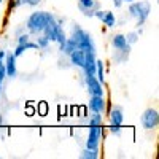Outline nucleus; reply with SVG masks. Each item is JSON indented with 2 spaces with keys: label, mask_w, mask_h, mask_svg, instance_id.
I'll use <instances>...</instances> for the list:
<instances>
[{
  "label": "nucleus",
  "mask_w": 159,
  "mask_h": 159,
  "mask_svg": "<svg viewBox=\"0 0 159 159\" xmlns=\"http://www.w3.org/2000/svg\"><path fill=\"white\" fill-rule=\"evenodd\" d=\"M70 37L75 40L76 46L81 48L84 52H97L92 35H91L88 30H84L80 24H73V25H72V34H70Z\"/></svg>",
  "instance_id": "obj_1"
},
{
  "label": "nucleus",
  "mask_w": 159,
  "mask_h": 159,
  "mask_svg": "<svg viewBox=\"0 0 159 159\" xmlns=\"http://www.w3.org/2000/svg\"><path fill=\"white\" fill-rule=\"evenodd\" d=\"M127 13L129 18H134L137 21V25H143L147 22V19L150 18L151 13V3L148 0H140V2H130L127 7Z\"/></svg>",
  "instance_id": "obj_2"
},
{
  "label": "nucleus",
  "mask_w": 159,
  "mask_h": 159,
  "mask_svg": "<svg viewBox=\"0 0 159 159\" xmlns=\"http://www.w3.org/2000/svg\"><path fill=\"white\" fill-rule=\"evenodd\" d=\"M49 16H51V13H48V11H34L32 15H29L27 21H25V29L32 35L42 34L45 25L49 21Z\"/></svg>",
  "instance_id": "obj_3"
},
{
  "label": "nucleus",
  "mask_w": 159,
  "mask_h": 159,
  "mask_svg": "<svg viewBox=\"0 0 159 159\" xmlns=\"http://www.w3.org/2000/svg\"><path fill=\"white\" fill-rule=\"evenodd\" d=\"M103 135V130H102V124H89V132H88V137H86V145L84 147L89 150H94L99 151V145Z\"/></svg>",
  "instance_id": "obj_4"
},
{
  "label": "nucleus",
  "mask_w": 159,
  "mask_h": 159,
  "mask_svg": "<svg viewBox=\"0 0 159 159\" xmlns=\"http://www.w3.org/2000/svg\"><path fill=\"white\" fill-rule=\"evenodd\" d=\"M140 124L143 129H147V130H153L157 127L159 124V113L156 108H147L143 111L142 118H140Z\"/></svg>",
  "instance_id": "obj_5"
},
{
  "label": "nucleus",
  "mask_w": 159,
  "mask_h": 159,
  "mask_svg": "<svg viewBox=\"0 0 159 159\" xmlns=\"http://www.w3.org/2000/svg\"><path fill=\"white\" fill-rule=\"evenodd\" d=\"M78 10L86 18H94V13L100 10V2L99 0H78Z\"/></svg>",
  "instance_id": "obj_6"
},
{
  "label": "nucleus",
  "mask_w": 159,
  "mask_h": 159,
  "mask_svg": "<svg viewBox=\"0 0 159 159\" xmlns=\"http://www.w3.org/2000/svg\"><path fill=\"white\" fill-rule=\"evenodd\" d=\"M62 27V25L57 22V19H56V16L51 13V16H49V21H48V24L45 25V29H43V35L49 40V42H56V37H57V32H59V29Z\"/></svg>",
  "instance_id": "obj_7"
},
{
  "label": "nucleus",
  "mask_w": 159,
  "mask_h": 159,
  "mask_svg": "<svg viewBox=\"0 0 159 159\" xmlns=\"http://www.w3.org/2000/svg\"><path fill=\"white\" fill-rule=\"evenodd\" d=\"M83 78H84V86L89 92V96H103V84L94 75L83 76Z\"/></svg>",
  "instance_id": "obj_8"
},
{
  "label": "nucleus",
  "mask_w": 159,
  "mask_h": 159,
  "mask_svg": "<svg viewBox=\"0 0 159 159\" xmlns=\"http://www.w3.org/2000/svg\"><path fill=\"white\" fill-rule=\"evenodd\" d=\"M16 56L13 52H7L3 64H5V72H7V78H16L18 76V67H16Z\"/></svg>",
  "instance_id": "obj_9"
},
{
  "label": "nucleus",
  "mask_w": 159,
  "mask_h": 159,
  "mask_svg": "<svg viewBox=\"0 0 159 159\" xmlns=\"http://www.w3.org/2000/svg\"><path fill=\"white\" fill-rule=\"evenodd\" d=\"M94 18H97L99 21H102L108 29H113V27H116V25H118L115 13L107 11V10H97V11L94 13Z\"/></svg>",
  "instance_id": "obj_10"
},
{
  "label": "nucleus",
  "mask_w": 159,
  "mask_h": 159,
  "mask_svg": "<svg viewBox=\"0 0 159 159\" xmlns=\"http://www.w3.org/2000/svg\"><path fill=\"white\" fill-rule=\"evenodd\" d=\"M105 102L103 96H89V103H88V108L91 113H100L103 115L105 113Z\"/></svg>",
  "instance_id": "obj_11"
},
{
  "label": "nucleus",
  "mask_w": 159,
  "mask_h": 159,
  "mask_svg": "<svg viewBox=\"0 0 159 159\" xmlns=\"http://www.w3.org/2000/svg\"><path fill=\"white\" fill-rule=\"evenodd\" d=\"M67 57H69V61H70V65H73V67H78V69H83L84 59H86V52H84L81 48H76V49H73V51L70 52Z\"/></svg>",
  "instance_id": "obj_12"
},
{
  "label": "nucleus",
  "mask_w": 159,
  "mask_h": 159,
  "mask_svg": "<svg viewBox=\"0 0 159 159\" xmlns=\"http://www.w3.org/2000/svg\"><path fill=\"white\" fill-rule=\"evenodd\" d=\"M124 123V110L121 105H115L110 111V126H123Z\"/></svg>",
  "instance_id": "obj_13"
},
{
  "label": "nucleus",
  "mask_w": 159,
  "mask_h": 159,
  "mask_svg": "<svg viewBox=\"0 0 159 159\" xmlns=\"http://www.w3.org/2000/svg\"><path fill=\"white\" fill-rule=\"evenodd\" d=\"M78 46H76V43H75V40L72 38V37H69V38H65V42L62 43V45H59V52L62 56H69L70 52L73 51V49H76Z\"/></svg>",
  "instance_id": "obj_14"
},
{
  "label": "nucleus",
  "mask_w": 159,
  "mask_h": 159,
  "mask_svg": "<svg viewBox=\"0 0 159 159\" xmlns=\"http://www.w3.org/2000/svg\"><path fill=\"white\" fill-rule=\"evenodd\" d=\"M111 46H113L115 49H124V48H127V46H130V45L126 42V37H124L123 34H115V35L111 37Z\"/></svg>",
  "instance_id": "obj_15"
},
{
  "label": "nucleus",
  "mask_w": 159,
  "mask_h": 159,
  "mask_svg": "<svg viewBox=\"0 0 159 159\" xmlns=\"http://www.w3.org/2000/svg\"><path fill=\"white\" fill-rule=\"evenodd\" d=\"M30 49H38V46H37V43H32L30 40L29 42H25V43H21V45H18L16 46V49L13 51V54H15L16 57H19V56H22L25 51H30Z\"/></svg>",
  "instance_id": "obj_16"
},
{
  "label": "nucleus",
  "mask_w": 159,
  "mask_h": 159,
  "mask_svg": "<svg viewBox=\"0 0 159 159\" xmlns=\"http://www.w3.org/2000/svg\"><path fill=\"white\" fill-rule=\"evenodd\" d=\"M129 54H130V46H127V48H124V49H116L115 54H113V61L118 62V64H123V62L127 61Z\"/></svg>",
  "instance_id": "obj_17"
},
{
  "label": "nucleus",
  "mask_w": 159,
  "mask_h": 159,
  "mask_svg": "<svg viewBox=\"0 0 159 159\" xmlns=\"http://www.w3.org/2000/svg\"><path fill=\"white\" fill-rule=\"evenodd\" d=\"M96 78L102 84L105 83V64L102 59H96Z\"/></svg>",
  "instance_id": "obj_18"
},
{
  "label": "nucleus",
  "mask_w": 159,
  "mask_h": 159,
  "mask_svg": "<svg viewBox=\"0 0 159 159\" xmlns=\"http://www.w3.org/2000/svg\"><path fill=\"white\" fill-rule=\"evenodd\" d=\"M80 157L83 159H97L99 157V151H94V150H89V148H83L81 153H80Z\"/></svg>",
  "instance_id": "obj_19"
},
{
  "label": "nucleus",
  "mask_w": 159,
  "mask_h": 159,
  "mask_svg": "<svg viewBox=\"0 0 159 159\" xmlns=\"http://www.w3.org/2000/svg\"><path fill=\"white\" fill-rule=\"evenodd\" d=\"M49 40L43 35V34H38V38H37V46H38V49H48V46H49Z\"/></svg>",
  "instance_id": "obj_20"
},
{
  "label": "nucleus",
  "mask_w": 159,
  "mask_h": 159,
  "mask_svg": "<svg viewBox=\"0 0 159 159\" xmlns=\"http://www.w3.org/2000/svg\"><path fill=\"white\" fill-rule=\"evenodd\" d=\"M124 37H126V42H127V43H129V45L132 46V45H135V43L139 42V38H140V34H139L137 30H135V32L132 30V32H129V34H127V35H124Z\"/></svg>",
  "instance_id": "obj_21"
},
{
  "label": "nucleus",
  "mask_w": 159,
  "mask_h": 159,
  "mask_svg": "<svg viewBox=\"0 0 159 159\" xmlns=\"http://www.w3.org/2000/svg\"><path fill=\"white\" fill-rule=\"evenodd\" d=\"M37 111L40 116H46L48 115V103L46 102H40L38 107H37Z\"/></svg>",
  "instance_id": "obj_22"
},
{
  "label": "nucleus",
  "mask_w": 159,
  "mask_h": 159,
  "mask_svg": "<svg viewBox=\"0 0 159 159\" xmlns=\"http://www.w3.org/2000/svg\"><path fill=\"white\" fill-rule=\"evenodd\" d=\"M65 38H67V35H65V32H64V27H61L59 32H57V37H56V42H57L59 45H62V43L65 42Z\"/></svg>",
  "instance_id": "obj_23"
},
{
  "label": "nucleus",
  "mask_w": 159,
  "mask_h": 159,
  "mask_svg": "<svg viewBox=\"0 0 159 159\" xmlns=\"http://www.w3.org/2000/svg\"><path fill=\"white\" fill-rule=\"evenodd\" d=\"M29 40H30V34H21V35H18V38H16V43L21 45V43L29 42Z\"/></svg>",
  "instance_id": "obj_24"
},
{
  "label": "nucleus",
  "mask_w": 159,
  "mask_h": 159,
  "mask_svg": "<svg viewBox=\"0 0 159 159\" xmlns=\"http://www.w3.org/2000/svg\"><path fill=\"white\" fill-rule=\"evenodd\" d=\"M22 5H27V0H11L10 2V8H18Z\"/></svg>",
  "instance_id": "obj_25"
},
{
  "label": "nucleus",
  "mask_w": 159,
  "mask_h": 159,
  "mask_svg": "<svg viewBox=\"0 0 159 159\" xmlns=\"http://www.w3.org/2000/svg\"><path fill=\"white\" fill-rule=\"evenodd\" d=\"M5 78H7L5 64H3V61H0V83H2V84H3V81H5Z\"/></svg>",
  "instance_id": "obj_26"
},
{
  "label": "nucleus",
  "mask_w": 159,
  "mask_h": 159,
  "mask_svg": "<svg viewBox=\"0 0 159 159\" xmlns=\"http://www.w3.org/2000/svg\"><path fill=\"white\" fill-rule=\"evenodd\" d=\"M110 132L115 135H121V126H110Z\"/></svg>",
  "instance_id": "obj_27"
},
{
  "label": "nucleus",
  "mask_w": 159,
  "mask_h": 159,
  "mask_svg": "<svg viewBox=\"0 0 159 159\" xmlns=\"http://www.w3.org/2000/svg\"><path fill=\"white\" fill-rule=\"evenodd\" d=\"M42 3V0H27V5L29 7H38Z\"/></svg>",
  "instance_id": "obj_28"
},
{
  "label": "nucleus",
  "mask_w": 159,
  "mask_h": 159,
  "mask_svg": "<svg viewBox=\"0 0 159 159\" xmlns=\"http://www.w3.org/2000/svg\"><path fill=\"white\" fill-rule=\"evenodd\" d=\"M111 2H113V5H115V8H121L123 7V0H111Z\"/></svg>",
  "instance_id": "obj_29"
},
{
  "label": "nucleus",
  "mask_w": 159,
  "mask_h": 159,
  "mask_svg": "<svg viewBox=\"0 0 159 159\" xmlns=\"http://www.w3.org/2000/svg\"><path fill=\"white\" fill-rule=\"evenodd\" d=\"M22 30H25V25H21L19 29H16V30H15V35H16V37H18V35H21V34H22Z\"/></svg>",
  "instance_id": "obj_30"
},
{
  "label": "nucleus",
  "mask_w": 159,
  "mask_h": 159,
  "mask_svg": "<svg viewBox=\"0 0 159 159\" xmlns=\"http://www.w3.org/2000/svg\"><path fill=\"white\" fill-rule=\"evenodd\" d=\"M25 113H27V116H34L35 110H34L32 107H27V108H25Z\"/></svg>",
  "instance_id": "obj_31"
},
{
  "label": "nucleus",
  "mask_w": 159,
  "mask_h": 159,
  "mask_svg": "<svg viewBox=\"0 0 159 159\" xmlns=\"http://www.w3.org/2000/svg\"><path fill=\"white\" fill-rule=\"evenodd\" d=\"M5 54H7V51H5V49H0V61L5 59Z\"/></svg>",
  "instance_id": "obj_32"
},
{
  "label": "nucleus",
  "mask_w": 159,
  "mask_h": 159,
  "mask_svg": "<svg viewBox=\"0 0 159 159\" xmlns=\"http://www.w3.org/2000/svg\"><path fill=\"white\" fill-rule=\"evenodd\" d=\"M124 3H130V2H134V0H123Z\"/></svg>",
  "instance_id": "obj_33"
},
{
  "label": "nucleus",
  "mask_w": 159,
  "mask_h": 159,
  "mask_svg": "<svg viewBox=\"0 0 159 159\" xmlns=\"http://www.w3.org/2000/svg\"><path fill=\"white\" fill-rule=\"evenodd\" d=\"M0 94H2V83H0Z\"/></svg>",
  "instance_id": "obj_34"
},
{
  "label": "nucleus",
  "mask_w": 159,
  "mask_h": 159,
  "mask_svg": "<svg viewBox=\"0 0 159 159\" xmlns=\"http://www.w3.org/2000/svg\"><path fill=\"white\" fill-rule=\"evenodd\" d=\"M3 2H5V0H0V5H2V3H3Z\"/></svg>",
  "instance_id": "obj_35"
}]
</instances>
